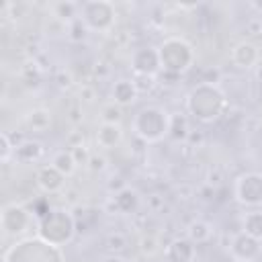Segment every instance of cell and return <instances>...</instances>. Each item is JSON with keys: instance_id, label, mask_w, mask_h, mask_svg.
<instances>
[{"instance_id": "cell-39", "label": "cell", "mask_w": 262, "mask_h": 262, "mask_svg": "<svg viewBox=\"0 0 262 262\" xmlns=\"http://www.w3.org/2000/svg\"><path fill=\"white\" fill-rule=\"evenodd\" d=\"M100 262H127V260H125L121 254H106Z\"/></svg>"}, {"instance_id": "cell-32", "label": "cell", "mask_w": 262, "mask_h": 262, "mask_svg": "<svg viewBox=\"0 0 262 262\" xmlns=\"http://www.w3.org/2000/svg\"><path fill=\"white\" fill-rule=\"evenodd\" d=\"M88 168L92 172H104L106 170V158L104 156H98V154H92L90 156V162H88Z\"/></svg>"}, {"instance_id": "cell-35", "label": "cell", "mask_w": 262, "mask_h": 262, "mask_svg": "<svg viewBox=\"0 0 262 262\" xmlns=\"http://www.w3.org/2000/svg\"><path fill=\"white\" fill-rule=\"evenodd\" d=\"M55 82H57V86L66 88V86H70V84H72V76H70L68 72H59V74L55 76Z\"/></svg>"}, {"instance_id": "cell-19", "label": "cell", "mask_w": 262, "mask_h": 262, "mask_svg": "<svg viewBox=\"0 0 262 262\" xmlns=\"http://www.w3.org/2000/svg\"><path fill=\"white\" fill-rule=\"evenodd\" d=\"M242 231L262 242V209H250L242 215Z\"/></svg>"}, {"instance_id": "cell-31", "label": "cell", "mask_w": 262, "mask_h": 262, "mask_svg": "<svg viewBox=\"0 0 262 262\" xmlns=\"http://www.w3.org/2000/svg\"><path fill=\"white\" fill-rule=\"evenodd\" d=\"M72 151V156H74V160H76V164H84V166H88V162H90V151H88V147L86 145H80V147H74V149H70Z\"/></svg>"}, {"instance_id": "cell-17", "label": "cell", "mask_w": 262, "mask_h": 262, "mask_svg": "<svg viewBox=\"0 0 262 262\" xmlns=\"http://www.w3.org/2000/svg\"><path fill=\"white\" fill-rule=\"evenodd\" d=\"M94 139H96V145H98V147H102V149H113V147H117V145L121 143V139H123V129H121V125H115V123H100V127H98V131H96Z\"/></svg>"}, {"instance_id": "cell-27", "label": "cell", "mask_w": 262, "mask_h": 262, "mask_svg": "<svg viewBox=\"0 0 262 262\" xmlns=\"http://www.w3.org/2000/svg\"><path fill=\"white\" fill-rule=\"evenodd\" d=\"M14 149H16V143H12L10 135L6 131H2L0 133V160H2V164H8L14 158Z\"/></svg>"}, {"instance_id": "cell-8", "label": "cell", "mask_w": 262, "mask_h": 262, "mask_svg": "<svg viewBox=\"0 0 262 262\" xmlns=\"http://www.w3.org/2000/svg\"><path fill=\"white\" fill-rule=\"evenodd\" d=\"M233 196L248 209L262 207V172H244L233 182Z\"/></svg>"}, {"instance_id": "cell-16", "label": "cell", "mask_w": 262, "mask_h": 262, "mask_svg": "<svg viewBox=\"0 0 262 262\" xmlns=\"http://www.w3.org/2000/svg\"><path fill=\"white\" fill-rule=\"evenodd\" d=\"M45 154V147L41 141L37 139H23L20 143H16V149H14V160L18 164H35L43 158Z\"/></svg>"}, {"instance_id": "cell-6", "label": "cell", "mask_w": 262, "mask_h": 262, "mask_svg": "<svg viewBox=\"0 0 262 262\" xmlns=\"http://www.w3.org/2000/svg\"><path fill=\"white\" fill-rule=\"evenodd\" d=\"M80 18L94 33H111L117 23V8L108 0H88L80 4Z\"/></svg>"}, {"instance_id": "cell-30", "label": "cell", "mask_w": 262, "mask_h": 262, "mask_svg": "<svg viewBox=\"0 0 262 262\" xmlns=\"http://www.w3.org/2000/svg\"><path fill=\"white\" fill-rule=\"evenodd\" d=\"M223 178H225L223 170H221L219 166H211V168H209V172H207V182H205V184H209V186H213V188H215Z\"/></svg>"}, {"instance_id": "cell-4", "label": "cell", "mask_w": 262, "mask_h": 262, "mask_svg": "<svg viewBox=\"0 0 262 262\" xmlns=\"http://www.w3.org/2000/svg\"><path fill=\"white\" fill-rule=\"evenodd\" d=\"M37 231L39 237H43L45 242L63 248L68 246L74 237H76V219L70 211L66 209H49L37 223Z\"/></svg>"}, {"instance_id": "cell-26", "label": "cell", "mask_w": 262, "mask_h": 262, "mask_svg": "<svg viewBox=\"0 0 262 262\" xmlns=\"http://www.w3.org/2000/svg\"><path fill=\"white\" fill-rule=\"evenodd\" d=\"M88 35H90V29L86 27V23H84L82 18H76V20H72V23L68 25V33H66V37H68L70 41H74V43H82V41L88 39Z\"/></svg>"}, {"instance_id": "cell-15", "label": "cell", "mask_w": 262, "mask_h": 262, "mask_svg": "<svg viewBox=\"0 0 262 262\" xmlns=\"http://www.w3.org/2000/svg\"><path fill=\"white\" fill-rule=\"evenodd\" d=\"M111 96H113V102L119 104L121 108L133 104V102L137 100V96H139L133 78H119V80L113 84V88H111Z\"/></svg>"}, {"instance_id": "cell-38", "label": "cell", "mask_w": 262, "mask_h": 262, "mask_svg": "<svg viewBox=\"0 0 262 262\" xmlns=\"http://www.w3.org/2000/svg\"><path fill=\"white\" fill-rule=\"evenodd\" d=\"M186 141H192V143H203V133H201V131H192V129H190V133H188Z\"/></svg>"}, {"instance_id": "cell-37", "label": "cell", "mask_w": 262, "mask_h": 262, "mask_svg": "<svg viewBox=\"0 0 262 262\" xmlns=\"http://www.w3.org/2000/svg\"><path fill=\"white\" fill-rule=\"evenodd\" d=\"M80 96L84 98V100H94V88L92 86H82V90H80Z\"/></svg>"}, {"instance_id": "cell-13", "label": "cell", "mask_w": 262, "mask_h": 262, "mask_svg": "<svg viewBox=\"0 0 262 262\" xmlns=\"http://www.w3.org/2000/svg\"><path fill=\"white\" fill-rule=\"evenodd\" d=\"M231 61L242 70H252L260 63V49L250 41H239L231 49Z\"/></svg>"}, {"instance_id": "cell-36", "label": "cell", "mask_w": 262, "mask_h": 262, "mask_svg": "<svg viewBox=\"0 0 262 262\" xmlns=\"http://www.w3.org/2000/svg\"><path fill=\"white\" fill-rule=\"evenodd\" d=\"M248 31H250V35H260V33H262V18L250 20V23H248Z\"/></svg>"}, {"instance_id": "cell-1", "label": "cell", "mask_w": 262, "mask_h": 262, "mask_svg": "<svg viewBox=\"0 0 262 262\" xmlns=\"http://www.w3.org/2000/svg\"><path fill=\"white\" fill-rule=\"evenodd\" d=\"M184 106L192 119H196L201 123H213L219 117H223L229 102L219 84L199 82L196 86H192L188 90V94L184 98Z\"/></svg>"}, {"instance_id": "cell-28", "label": "cell", "mask_w": 262, "mask_h": 262, "mask_svg": "<svg viewBox=\"0 0 262 262\" xmlns=\"http://www.w3.org/2000/svg\"><path fill=\"white\" fill-rule=\"evenodd\" d=\"M139 94H147L158 86V76H133Z\"/></svg>"}, {"instance_id": "cell-42", "label": "cell", "mask_w": 262, "mask_h": 262, "mask_svg": "<svg viewBox=\"0 0 262 262\" xmlns=\"http://www.w3.org/2000/svg\"><path fill=\"white\" fill-rule=\"evenodd\" d=\"M250 6H252L254 10H258V12H262V2H250Z\"/></svg>"}, {"instance_id": "cell-5", "label": "cell", "mask_w": 262, "mask_h": 262, "mask_svg": "<svg viewBox=\"0 0 262 262\" xmlns=\"http://www.w3.org/2000/svg\"><path fill=\"white\" fill-rule=\"evenodd\" d=\"M158 53H160V63H162V70L166 74H172V76H180L184 72H188L192 66H194V49L192 45L182 39V37H166L160 45H158Z\"/></svg>"}, {"instance_id": "cell-29", "label": "cell", "mask_w": 262, "mask_h": 262, "mask_svg": "<svg viewBox=\"0 0 262 262\" xmlns=\"http://www.w3.org/2000/svg\"><path fill=\"white\" fill-rule=\"evenodd\" d=\"M121 117H123V111L115 102H111V104H106L102 108V123H115V125H119L121 123Z\"/></svg>"}, {"instance_id": "cell-40", "label": "cell", "mask_w": 262, "mask_h": 262, "mask_svg": "<svg viewBox=\"0 0 262 262\" xmlns=\"http://www.w3.org/2000/svg\"><path fill=\"white\" fill-rule=\"evenodd\" d=\"M160 203H162V199H160V194H154V196L149 199V207H151V209H156V207H158Z\"/></svg>"}, {"instance_id": "cell-11", "label": "cell", "mask_w": 262, "mask_h": 262, "mask_svg": "<svg viewBox=\"0 0 262 262\" xmlns=\"http://www.w3.org/2000/svg\"><path fill=\"white\" fill-rule=\"evenodd\" d=\"M139 203H141L139 192L135 188H131V186H125L117 194H111L106 207L117 215H133L139 209Z\"/></svg>"}, {"instance_id": "cell-24", "label": "cell", "mask_w": 262, "mask_h": 262, "mask_svg": "<svg viewBox=\"0 0 262 262\" xmlns=\"http://www.w3.org/2000/svg\"><path fill=\"white\" fill-rule=\"evenodd\" d=\"M137 248H139V254L143 258H154L156 254H160L162 246H160V239L154 235V233H143L137 242Z\"/></svg>"}, {"instance_id": "cell-34", "label": "cell", "mask_w": 262, "mask_h": 262, "mask_svg": "<svg viewBox=\"0 0 262 262\" xmlns=\"http://www.w3.org/2000/svg\"><path fill=\"white\" fill-rule=\"evenodd\" d=\"M68 145H70V149L84 145V133H82V131H74V133L68 137Z\"/></svg>"}, {"instance_id": "cell-22", "label": "cell", "mask_w": 262, "mask_h": 262, "mask_svg": "<svg viewBox=\"0 0 262 262\" xmlns=\"http://www.w3.org/2000/svg\"><path fill=\"white\" fill-rule=\"evenodd\" d=\"M51 166H53L55 170H59L66 178L72 176V174L76 172V168H78V164H76V160H74V156H72L70 149H61V151H57V154L53 156V160H51Z\"/></svg>"}, {"instance_id": "cell-33", "label": "cell", "mask_w": 262, "mask_h": 262, "mask_svg": "<svg viewBox=\"0 0 262 262\" xmlns=\"http://www.w3.org/2000/svg\"><path fill=\"white\" fill-rule=\"evenodd\" d=\"M127 184H125V180L121 178V176H113L111 180H108V184H106V188H108V192L111 194H117L119 190H123Z\"/></svg>"}, {"instance_id": "cell-10", "label": "cell", "mask_w": 262, "mask_h": 262, "mask_svg": "<svg viewBox=\"0 0 262 262\" xmlns=\"http://www.w3.org/2000/svg\"><path fill=\"white\" fill-rule=\"evenodd\" d=\"M229 256L233 262H258L262 256V242L246 235L244 231L235 233L229 244Z\"/></svg>"}, {"instance_id": "cell-2", "label": "cell", "mask_w": 262, "mask_h": 262, "mask_svg": "<svg viewBox=\"0 0 262 262\" xmlns=\"http://www.w3.org/2000/svg\"><path fill=\"white\" fill-rule=\"evenodd\" d=\"M170 121L172 115L164 106L145 104L133 115L131 129L143 143H158L170 135Z\"/></svg>"}, {"instance_id": "cell-3", "label": "cell", "mask_w": 262, "mask_h": 262, "mask_svg": "<svg viewBox=\"0 0 262 262\" xmlns=\"http://www.w3.org/2000/svg\"><path fill=\"white\" fill-rule=\"evenodd\" d=\"M4 262H66L61 248L43 237H25L4 252Z\"/></svg>"}, {"instance_id": "cell-25", "label": "cell", "mask_w": 262, "mask_h": 262, "mask_svg": "<svg viewBox=\"0 0 262 262\" xmlns=\"http://www.w3.org/2000/svg\"><path fill=\"white\" fill-rule=\"evenodd\" d=\"M104 246H106L108 254H123L129 246V237L123 231H111L104 237Z\"/></svg>"}, {"instance_id": "cell-21", "label": "cell", "mask_w": 262, "mask_h": 262, "mask_svg": "<svg viewBox=\"0 0 262 262\" xmlns=\"http://www.w3.org/2000/svg\"><path fill=\"white\" fill-rule=\"evenodd\" d=\"M51 10H53V16H55L57 20L66 23V25H70V23L76 20V18H80V2H70V0H66V2H55V4L51 6Z\"/></svg>"}, {"instance_id": "cell-7", "label": "cell", "mask_w": 262, "mask_h": 262, "mask_svg": "<svg viewBox=\"0 0 262 262\" xmlns=\"http://www.w3.org/2000/svg\"><path fill=\"white\" fill-rule=\"evenodd\" d=\"M35 215L18 203H6L0 211V227L6 237H20L33 227Z\"/></svg>"}, {"instance_id": "cell-23", "label": "cell", "mask_w": 262, "mask_h": 262, "mask_svg": "<svg viewBox=\"0 0 262 262\" xmlns=\"http://www.w3.org/2000/svg\"><path fill=\"white\" fill-rule=\"evenodd\" d=\"M188 133H190V127H188L186 117H184V115H172V121H170V135H168V137H172V139H176V141H186Z\"/></svg>"}, {"instance_id": "cell-12", "label": "cell", "mask_w": 262, "mask_h": 262, "mask_svg": "<svg viewBox=\"0 0 262 262\" xmlns=\"http://www.w3.org/2000/svg\"><path fill=\"white\" fill-rule=\"evenodd\" d=\"M166 262H194L196 258V244H192L188 237H174L164 248Z\"/></svg>"}, {"instance_id": "cell-9", "label": "cell", "mask_w": 262, "mask_h": 262, "mask_svg": "<svg viewBox=\"0 0 262 262\" xmlns=\"http://www.w3.org/2000/svg\"><path fill=\"white\" fill-rule=\"evenodd\" d=\"M131 72L133 76H158L162 72L158 47L145 45L131 53Z\"/></svg>"}, {"instance_id": "cell-14", "label": "cell", "mask_w": 262, "mask_h": 262, "mask_svg": "<svg viewBox=\"0 0 262 262\" xmlns=\"http://www.w3.org/2000/svg\"><path fill=\"white\" fill-rule=\"evenodd\" d=\"M35 180H37L39 188H41L43 192H47V194H57V192H61L63 186H66V176H63L59 170H55L51 164H49V166H41V168L37 170Z\"/></svg>"}, {"instance_id": "cell-20", "label": "cell", "mask_w": 262, "mask_h": 262, "mask_svg": "<svg viewBox=\"0 0 262 262\" xmlns=\"http://www.w3.org/2000/svg\"><path fill=\"white\" fill-rule=\"evenodd\" d=\"M211 235H213V225L205 219H194L186 225V237L192 244H205L211 239Z\"/></svg>"}, {"instance_id": "cell-18", "label": "cell", "mask_w": 262, "mask_h": 262, "mask_svg": "<svg viewBox=\"0 0 262 262\" xmlns=\"http://www.w3.org/2000/svg\"><path fill=\"white\" fill-rule=\"evenodd\" d=\"M25 127L29 131H35V133H45L51 127V111L43 108V106L31 108L25 115Z\"/></svg>"}, {"instance_id": "cell-41", "label": "cell", "mask_w": 262, "mask_h": 262, "mask_svg": "<svg viewBox=\"0 0 262 262\" xmlns=\"http://www.w3.org/2000/svg\"><path fill=\"white\" fill-rule=\"evenodd\" d=\"M256 78H258V80L262 82V61H260V63L256 66Z\"/></svg>"}]
</instances>
